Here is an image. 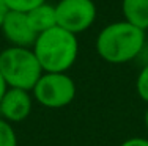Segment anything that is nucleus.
Here are the masks:
<instances>
[{
  "mask_svg": "<svg viewBox=\"0 0 148 146\" xmlns=\"http://www.w3.org/2000/svg\"><path fill=\"white\" fill-rule=\"evenodd\" d=\"M96 52L104 61L123 65L136 60L145 47V32L118 20L106 25L96 36Z\"/></svg>",
  "mask_w": 148,
  "mask_h": 146,
  "instance_id": "nucleus-1",
  "label": "nucleus"
},
{
  "mask_svg": "<svg viewBox=\"0 0 148 146\" xmlns=\"http://www.w3.org/2000/svg\"><path fill=\"white\" fill-rule=\"evenodd\" d=\"M33 52L44 72H68L79 55V41L62 27H54L36 36Z\"/></svg>",
  "mask_w": 148,
  "mask_h": 146,
  "instance_id": "nucleus-2",
  "label": "nucleus"
},
{
  "mask_svg": "<svg viewBox=\"0 0 148 146\" xmlns=\"http://www.w3.org/2000/svg\"><path fill=\"white\" fill-rule=\"evenodd\" d=\"M0 72L10 88L32 91L44 71L32 47L8 46L0 52Z\"/></svg>",
  "mask_w": 148,
  "mask_h": 146,
  "instance_id": "nucleus-3",
  "label": "nucleus"
},
{
  "mask_svg": "<svg viewBox=\"0 0 148 146\" xmlns=\"http://www.w3.org/2000/svg\"><path fill=\"white\" fill-rule=\"evenodd\" d=\"M32 96L46 109H63L76 97V82L68 72H43Z\"/></svg>",
  "mask_w": 148,
  "mask_h": 146,
  "instance_id": "nucleus-4",
  "label": "nucleus"
},
{
  "mask_svg": "<svg viewBox=\"0 0 148 146\" xmlns=\"http://www.w3.org/2000/svg\"><path fill=\"white\" fill-rule=\"evenodd\" d=\"M55 13L58 27L79 35L95 24L98 8L93 0H60L55 5Z\"/></svg>",
  "mask_w": 148,
  "mask_h": 146,
  "instance_id": "nucleus-5",
  "label": "nucleus"
},
{
  "mask_svg": "<svg viewBox=\"0 0 148 146\" xmlns=\"http://www.w3.org/2000/svg\"><path fill=\"white\" fill-rule=\"evenodd\" d=\"M0 30L10 46L16 47H33L38 33L30 25L27 13L8 11L0 24Z\"/></svg>",
  "mask_w": 148,
  "mask_h": 146,
  "instance_id": "nucleus-6",
  "label": "nucleus"
},
{
  "mask_svg": "<svg viewBox=\"0 0 148 146\" xmlns=\"http://www.w3.org/2000/svg\"><path fill=\"white\" fill-rule=\"evenodd\" d=\"M33 107L32 91L21 88H8L0 101V118L14 124L27 120Z\"/></svg>",
  "mask_w": 148,
  "mask_h": 146,
  "instance_id": "nucleus-7",
  "label": "nucleus"
},
{
  "mask_svg": "<svg viewBox=\"0 0 148 146\" xmlns=\"http://www.w3.org/2000/svg\"><path fill=\"white\" fill-rule=\"evenodd\" d=\"M123 20L147 32L148 30V0H121Z\"/></svg>",
  "mask_w": 148,
  "mask_h": 146,
  "instance_id": "nucleus-8",
  "label": "nucleus"
},
{
  "mask_svg": "<svg viewBox=\"0 0 148 146\" xmlns=\"http://www.w3.org/2000/svg\"><path fill=\"white\" fill-rule=\"evenodd\" d=\"M27 17L30 20V25L38 35L46 32L49 29L57 27V13H55V5L51 3H43V5L33 8L27 13Z\"/></svg>",
  "mask_w": 148,
  "mask_h": 146,
  "instance_id": "nucleus-9",
  "label": "nucleus"
},
{
  "mask_svg": "<svg viewBox=\"0 0 148 146\" xmlns=\"http://www.w3.org/2000/svg\"><path fill=\"white\" fill-rule=\"evenodd\" d=\"M0 146H17V135L11 123L0 118Z\"/></svg>",
  "mask_w": 148,
  "mask_h": 146,
  "instance_id": "nucleus-10",
  "label": "nucleus"
},
{
  "mask_svg": "<svg viewBox=\"0 0 148 146\" xmlns=\"http://www.w3.org/2000/svg\"><path fill=\"white\" fill-rule=\"evenodd\" d=\"M10 11H19V13H29L33 8L43 5L47 0H5Z\"/></svg>",
  "mask_w": 148,
  "mask_h": 146,
  "instance_id": "nucleus-11",
  "label": "nucleus"
},
{
  "mask_svg": "<svg viewBox=\"0 0 148 146\" xmlns=\"http://www.w3.org/2000/svg\"><path fill=\"white\" fill-rule=\"evenodd\" d=\"M136 91L142 101L148 104V63L143 65V68L139 71L136 79Z\"/></svg>",
  "mask_w": 148,
  "mask_h": 146,
  "instance_id": "nucleus-12",
  "label": "nucleus"
},
{
  "mask_svg": "<svg viewBox=\"0 0 148 146\" xmlns=\"http://www.w3.org/2000/svg\"><path fill=\"white\" fill-rule=\"evenodd\" d=\"M120 146H148V138L145 137H131L125 140Z\"/></svg>",
  "mask_w": 148,
  "mask_h": 146,
  "instance_id": "nucleus-13",
  "label": "nucleus"
},
{
  "mask_svg": "<svg viewBox=\"0 0 148 146\" xmlns=\"http://www.w3.org/2000/svg\"><path fill=\"white\" fill-rule=\"evenodd\" d=\"M8 88H10V86L6 85V82H5V79H3L2 72H0V101H2L3 94L6 93V90H8Z\"/></svg>",
  "mask_w": 148,
  "mask_h": 146,
  "instance_id": "nucleus-14",
  "label": "nucleus"
},
{
  "mask_svg": "<svg viewBox=\"0 0 148 146\" xmlns=\"http://www.w3.org/2000/svg\"><path fill=\"white\" fill-rule=\"evenodd\" d=\"M10 10H8V6H6V2L5 0H0V24H2V20H3V17L6 16V13H8Z\"/></svg>",
  "mask_w": 148,
  "mask_h": 146,
  "instance_id": "nucleus-15",
  "label": "nucleus"
},
{
  "mask_svg": "<svg viewBox=\"0 0 148 146\" xmlns=\"http://www.w3.org/2000/svg\"><path fill=\"white\" fill-rule=\"evenodd\" d=\"M143 123H145L147 129H148V109L145 110V115H143Z\"/></svg>",
  "mask_w": 148,
  "mask_h": 146,
  "instance_id": "nucleus-16",
  "label": "nucleus"
}]
</instances>
